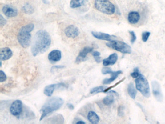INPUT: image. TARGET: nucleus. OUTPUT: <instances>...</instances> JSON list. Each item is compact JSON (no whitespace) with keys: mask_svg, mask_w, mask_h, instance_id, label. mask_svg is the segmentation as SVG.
Returning <instances> with one entry per match:
<instances>
[{"mask_svg":"<svg viewBox=\"0 0 165 124\" xmlns=\"http://www.w3.org/2000/svg\"><path fill=\"white\" fill-rule=\"evenodd\" d=\"M66 87V85L64 83L50 84L45 87L44 90V94L47 97H50L53 94L56 89Z\"/></svg>","mask_w":165,"mask_h":124,"instance_id":"8","label":"nucleus"},{"mask_svg":"<svg viewBox=\"0 0 165 124\" xmlns=\"http://www.w3.org/2000/svg\"><path fill=\"white\" fill-rule=\"evenodd\" d=\"M136 89L145 98L150 96V89L148 81L143 75L141 74L135 80Z\"/></svg>","mask_w":165,"mask_h":124,"instance_id":"5","label":"nucleus"},{"mask_svg":"<svg viewBox=\"0 0 165 124\" xmlns=\"http://www.w3.org/2000/svg\"><path fill=\"white\" fill-rule=\"evenodd\" d=\"M110 95L107 96L104 98L103 100V103L107 106H109L113 103L114 102V94H109Z\"/></svg>","mask_w":165,"mask_h":124,"instance_id":"22","label":"nucleus"},{"mask_svg":"<svg viewBox=\"0 0 165 124\" xmlns=\"http://www.w3.org/2000/svg\"><path fill=\"white\" fill-rule=\"evenodd\" d=\"M7 23V21L2 17V15H0V26L2 27L4 26Z\"/></svg>","mask_w":165,"mask_h":124,"instance_id":"31","label":"nucleus"},{"mask_svg":"<svg viewBox=\"0 0 165 124\" xmlns=\"http://www.w3.org/2000/svg\"><path fill=\"white\" fill-rule=\"evenodd\" d=\"M34 25L30 23L21 28L18 34V40L23 48H27L31 43V33L34 29Z\"/></svg>","mask_w":165,"mask_h":124,"instance_id":"3","label":"nucleus"},{"mask_svg":"<svg viewBox=\"0 0 165 124\" xmlns=\"http://www.w3.org/2000/svg\"><path fill=\"white\" fill-rule=\"evenodd\" d=\"M127 92L129 96L132 99H135L137 96V91L134 86L133 83L132 82L129 83L128 86Z\"/></svg>","mask_w":165,"mask_h":124,"instance_id":"20","label":"nucleus"},{"mask_svg":"<svg viewBox=\"0 0 165 124\" xmlns=\"http://www.w3.org/2000/svg\"><path fill=\"white\" fill-rule=\"evenodd\" d=\"M62 58L61 51L58 50H52L48 55V59L51 63H56L61 60Z\"/></svg>","mask_w":165,"mask_h":124,"instance_id":"15","label":"nucleus"},{"mask_svg":"<svg viewBox=\"0 0 165 124\" xmlns=\"http://www.w3.org/2000/svg\"><path fill=\"white\" fill-rule=\"evenodd\" d=\"M150 32H147V31L143 32V34H142V40L144 42H147L150 36Z\"/></svg>","mask_w":165,"mask_h":124,"instance_id":"26","label":"nucleus"},{"mask_svg":"<svg viewBox=\"0 0 165 124\" xmlns=\"http://www.w3.org/2000/svg\"><path fill=\"white\" fill-rule=\"evenodd\" d=\"M50 123H58V124H62L64 122V118H63L62 115L60 114H57L55 115L53 117H51L50 118Z\"/></svg>","mask_w":165,"mask_h":124,"instance_id":"21","label":"nucleus"},{"mask_svg":"<svg viewBox=\"0 0 165 124\" xmlns=\"http://www.w3.org/2000/svg\"><path fill=\"white\" fill-rule=\"evenodd\" d=\"M2 61H0V66H1V67H2Z\"/></svg>","mask_w":165,"mask_h":124,"instance_id":"39","label":"nucleus"},{"mask_svg":"<svg viewBox=\"0 0 165 124\" xmlns=\"http://www.w3.org/2000/svg\"><path fill=\"white\" fill-rule=\"evenodd\" d=\"M141 75L139 73V71L138 67L135 68L134 70V72L131 73V76L133 78H137Z\"/></svg>","mask_w":165,"mask_h":124,"instance_id":"27","label":"nucleus"},{"mask_svg":"<svg viewBox=\"0 0 165 124\" xmlns=\"http://www.w3.org/2000/svg\"><path fill=\"white\" fill-rule=\"evenodd\" d=\"M92 55L93 56H94V58L96 57H99V56H100V53L99 51H93V53H92Z\"/></svg>","mask_w":165,"mask_h":124,"instance_id":"34","label":"nucleus"},{"mask_svg":"<svg viewBox=\"0 0 165 124\" xmlns=\"http://www.w3.org/2000/svg\"><path fill=\"white\" fill-rule=\"evenodd\" d=\"M64 103V101L60 97H52L48 99L41 108V113L40 121L43 120L50 114L60 109Z\"/></svg>","mask_w":165,"mask_h":124,"instance_id":"2","label":"nucleus"},{"mask_svg":"<svg viewBox=\"0 0 165 124\" xmlns=\"http://www.w3.org/2000/svg\"><path fill=\"white\" fill-rule=\"evenodd\" d=\"M2 12L5 16L9 18L15 17L18 15L17 9L9 5L4 6L2 8Z\"/></svg>","mask_w":165,"mask_h":124,"instance_id":"12","label":"nucleus"},{"mask_svg":"<svg viewBox=\"0 0 165 124\" xmlns=\"http://www.w3.org/2000/svg\"><path fill=\"white\" fill-rule=\"evenodd\" d=\"M7 80V76L3 71L0 70V82H5Z\"/></svg>","mask_w":165,"mask_h":124,"instance_id":"28","label":"nucleus"},{"mask_svg":"<svg viewBox=\"0 0 165 124\" xmlns=\"http://www.w3.org/2000/svg\"><path fill=\"white\" fill-rule=\"evenodd\" d=\"M87 119L90 123L93 124L99 123L100 121V118L96 113L94 111H90L87 114Z\"/></svg>","mask_w":165,"mask_h":124,"instance_id":"19","label":"nucleus"},{"mask_svg":"<svg viewBox=\"0 0 165 124\" xmlns=\"http://www.w3.org/2000/svg\"><path fill=\"white\" fill-rule=\"evenodd\" d=\"M95 6L97 10L106 15H113L115 12V6L109 0H95Z\"/></svg>","mask_w":165,"mask_h":124,"instance_id":"4","label":"nucleus"},{"mask_svg":"<svg viewBox=\"0 0 165 124\" xmlns=\"http://www.w3.org/2000/svg\"><path fill=\"white\" fill-rule=\"evenodd\" d=\"M106 46L122 54H130L132 52V49L130 46L123 41L113 40L106 43Z\"/></svg>","mask_w":165,"mask_h":124,"instance_id":"6","label":"nucleus"},{"mask_svg":"<svg viewBox=\"0 0 165 124\" xmlns=\"http://www.w3.org/2000/svg\"><path fill=\"white\" fill-rule=\"evenodd\" d=\"M106 86H99L95 87L93 88L90 91L91 94H96L99 93L104 92L105 90L106 89Z\"/></svg>","mask_w":165,"mask_h":124,"instance_id":"25","label":"nucleus"},{"mask_svg":"<svg viewBox=\"0 0 165 124\" xmlns=\"http://www.w3.org/2000/svg\"><path fill=\"white\" fill-rule=\"evenodd\" d=\"M22 11L27 15H31L34 12V8L29 4L24 5L22 7Z\"/></svg>","mask_w":165,"mask_h":124,"instance_id":"23","label":"nucleus"},{"mask_svg":"<svg viewBox=\"0 0 165 124\" xmlns=\"http://www.w3.org/2000/svg\"><path fill=\"white\" fill-rule=\"evenodd\" d=\"M43 2H44L45 4H48L49 3V2L48 1V0H42Z\"/></svg>","mask_w":165,"mask_h":124,"instance_id":"38","label":"nucleus"},{"mask_svg":"<svg viewBox=\"0 0 165 124\" xmlns=\"http://www.w3.org/2000/svg\"><path fill=\"white\" fill-rule=\"evenodd\" d=\"M76 124H85V122H84L83 121H77L76 122Z\"/></svg>","mask_w":165,"mask_h":124,"instance_id":"37","label":"nucleus"},{"mask_svg":"<svg viewBox=\"0 0 165 124\" xmlns=\"http://www.w3.org/2000/svg\"><path fill=\"white\" fill-rule=\"evenodd\" d=\"M118 59V56L117 54L113 53L110 55L107 58L103 60V65L105 66H112L116 63Z\"/></svg>","mask_w":165,"mask_h":124,"instance_id":"17","label":"nucleus"},{"mask_svg":"<svg viewBox=\"0 0 165 124\" xmlns=\"http://www.w3.org/2000/svg\"><path fill=\"white\" fill-rule=\"evenodd\" d=\"M123 114H124V108H123V106H119L118 109V114L120 117H122V116H123Z\"/></svg>","mask_w":165,"mask_h":124,"instance_id":"32","label":"nucleus"},{"mask_svg":"<svg viewBox=\"0 0 165 124\" xmlns=\"http://www.w3.org/2000/svg\"><path fill=\"white\" fill-rule=\"evenodd\" d=\"M94 48L90 47L84 48L78 54L76 59V63L77 64L85 61L87 59V55L93 51Z\"/></svg>","mask_w":165,"mask_h":124,"instance_id":"10","label":"nucleus"},{"mask_svg":"<svg viewBox=\"0 0 165 124\" xmlns=\"http://www.w3.org/2000/svg\"><path fill=\"white\" fill-rule=\"evenodd\" d=\"M84 0H71L70 2V6L72 8H78L82 6Z\"/></svg>","mask_w":165,"mask_h":124,"instance_id":"24","label":"nucleus"},{"mask_svg":"<svg viewBox=\"0 0 165 124\" xmlns=\"http://www.w3.org/2000/svg\"><path fill=\"white\" fill-rule=\"evenodd\" d=\"M122 73V71L121 70L117 71H112L110 73L111 77L109 79H106L103 80V83L104 84H109L113 81H115L117 78L120 75V74Z\"/></svg>","mask_w":165,"mask_h":124,"instance_id":"18","label":"nucleus"},{"mask_svg":"<svg viewBox=\"0 0 165 124\" xmlns=\"http://www.w3.org/2000/svg\"><path fill=\"white\" fill-rule=\"evenodd\" d=\"M129 34L131 35V42L132 44H133L137 39L136 34L133 31H129Z\"/></svg>","mask_w":165,"mask_h":124,"instance_id":"30","label":"nucleus"},{"mask_svg":"<svg viewBox=\"0 0 165 124\" xmlns=\"http://www.w3.org/2000/svg\"><path fill=\"white\" fill-rule=\"evenodd\" d=\"M95 61L97 62V63H100L101 61V58L100 56H99V57H95Z\"/></svg>","mask_w":165,"mask_h":124,"instance_id":"36","label":"nucleus"},{"mask_svg":"<svg viewBox=\"0 0 165 124\" xmlns=\"http://www.w3.org/2000/svg\"><path fill=\"white\" fill-rule=\"evenodd\" d=\"M112 70L110 67H104L102 69V73L104 75H106V74H110V73L112 72Z\"/></svg>","mask_w":165,"mask_h":124,"instance_id":"29","label":"nucleus"},{"mask_svg":"<svg viewBox=\"0 0 165 124\" xmlns=\"http://www.w3.org/2000/svg\"><path fill=\"white\" fill-rule=\"evenodd\" d=\"M65 67V66H53L51 67L50 71L51 72H53V71H54L56 70H61V69H63Z\"/></svg>","mask_w":165,"mask_h":124,"instance_id":"33","label":"nucleus"},{"mask_svg":"<svg viewBox=\"0 0 165 124\" xmlns=\"http://www.w3.org/2000/svg\"><path fill=\"white\" fill-rule=\"evenodd\" d=\"M92 34L93 37L98 39L99 40H105V41H111L113 40V39L116 37L113 35H111L108 34L104 33L102 32H95L92 31Z\"/></svg>","mask_w":165,"mask_h":124,"instance_id":"13","label":"nucleus"},{"mask_svg":"<svg viewBox=\"0 0 165 124\" xmlns=\"http://www.w3.org/2000/svg\"><path fill=\"white\" fill-rule=\"evenodd\" d=\"M12 51L8 47L1 48L0 49V60L1 61H6L9 60L12 57Z\"/></svg>","mask_w":165,"mask_h":124,"instance_id":"14","label":"nucleus"},{"mask_svg":"<svg viewBox=\"0 0 165 124\" xmlns=\"http://www.w3.org/2000/svg\"><path fill=\"white\" fill-rule=\"evenodd\" d=\"M50 35L45 30H39L36 32L31 46V52L34 56L44 53L51 45Z\"/></svg>","mask_w":165,"mask_h":124,"instance_id":"1","label":"nucleus"},{"mask_svg":"<svg viewBox=\"0 0 165 124\" xmlns=\"http://www.w3.org/2000/svg\"><path fill=\"white\" fill-rule=\"evenodd\" d=\"M23 111V103L21 100H16L12 103L10 107V112L12 115L18 117Z\"/></svg>","mask_w":165,"mask_h":124,"instance_id":"7","label":"nucleus"},{"mask_svg":"<svg viewBox=\"0 0 165 124\" xmlns=\"http://www.w3.org/2000/svg\"><path fill=\"white\" fill-rule=\"evenodd\" d=\"M79 29L74 25H69L65 30V34L66 37L71 38H75L79 35Z\"/></svg>","mask_w":165,"mask_h":124,"instance_id":"11","label":"nucleus"},{"mask_svg":"<svg viewBox=\"0 0 165 124\" xmlns=\"http://www.w3.org/2000/svg\"><path fill=\"white\" fill-rule=\"evenodd\" d=\"M67 106L68 108L71 110H73L74 109V105H73L72 104L68 103L67 104Z\"/></svg>","mask_w":165,"mask_h":124,"instance_id":"35","label":"nucleus"},{"mask_svg":"<svg viewBox=\"0 0 165 124\" xmlns=\"http://www.w3.org/2000/svg\"><path fill=\"white\" fill-rule=\"evenodd\" d=\"M128 21L131 24H136L139 22L140 15L139 13L136 11H131L128 13Z\"/></svg>","mask_w":165,"mask_h":124,"instance_id":"16","label":"nucleus"},{"mask_svg":"<svg viewBox=\"0 0 165 124\" xmlns=\"http://www.w3.org/2000/svg\"><path fill=\"white\" fill-rule=\"evenodd\" d=\"M151 87L153 94L155 98L158 102H162L163 100V94L162 93L160 85L157 81H153L151 82Z\"/></svg>","mask_w":165,"mask_h":124,"instance_id":"9","label":"nucleus"}]
</instances>
